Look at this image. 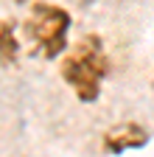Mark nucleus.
Returning <instances> with one entry per match:
<instances>
[{"instance_id":"obj_5","label":"nucleus","mask_w":154,"mask_h":157,"mask_svg":"<svg viewBox=\"0 0 154 157\" xmlns=\"http://www.w3.org/2000/svg\"><path fill=\"white\" fill-rule=\"evenodd\" d=\"M17 3H25V0H17Z\"/></svg>"},{"instance_id":"obj_6","label":"nucleus","mask_w":154,"mask_h":157,"mask_svg":"<svg viewBox=\"0 0 154 157\" xmlns=\"http://www.w3.org/2000/svg\"><path fill=\"white\" fill-rule=\"evenodd\" d=\"M151 82H154V73H151Z\"/></svg>"},{"instance_id":"obj_2","label":"nucleus","mask_w":154,"mask_h":157,"mask_svg":"<svg viewBox=\"0 0 154 157\" xmlns=\"http://www.w3.org/2000/svg\"><path fill=\"white\" fill-rule=\"evenodd\" d=\"M70 14L53 3H36L25 20V34L34 42V53L53 59L67 48Z\"/></svg>"},{"instance_id":"obj_4","label":"nucleus","mask_w":154,"mask_h":157,"mask_svg":"<svg viewBox=\"0 0 154 157\" xmlns=\"http://www.w3.org/2000/svg\"><path fill=\"white\" fill-rule=\"evenodd\" d=\"M20 56V42L14 34V23H0V67H9Z\"/></svg>"},{"instance_id":"obj_3","label":"nucleus","mask_w":154,"mask_h":157,"mask_svg":"<svg viewBox=\"0 0 154 157\" xmlns=\"http://www.w3.org/2000/svg\"><path fill=\"white\" fill-rule=\"evenodd\" d=\"M146 143V129L137 124H121L112 126L104 137V149L107 151H126V149H140Z\"/></svg>"},{"instance_id":"obj_1","label":"nucleus","mask_w":154,"mask_h":157,"mask_svg":"<svg viewBox=\"0 0 154 157\" xmlns=\"http://www.w3.org/2000/svg\"><path fill=\"white\" fill-rule=\"evenodd\" d=\"M109 70V59L98 36H84L73 53L62 59V76L81 101H95L101 95V78Z\"/></svg>"}]
</instances>
